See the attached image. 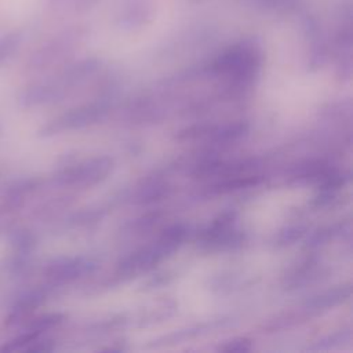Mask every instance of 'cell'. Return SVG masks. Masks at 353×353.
Instances as JSON below:
<instances>
[{
  "label": "cell",
  "instance_id": "obj_1",
  "mask_svg": "<svg viewBox=\"0 0 353 353\" xmlns=\"http://www.w3.org/2000/svg\"><path fill=\"white\" fill-rule=\"evenodd\" d=\"M21 41L22 36L19 32H8L0 37V66L7 65L12 59Z\"/></svg>",
  "mask_w": 353,
  "mask_h": 353
}]
</instances>
